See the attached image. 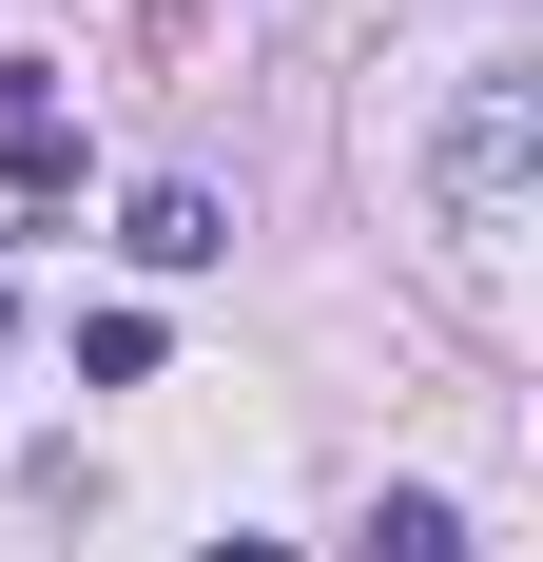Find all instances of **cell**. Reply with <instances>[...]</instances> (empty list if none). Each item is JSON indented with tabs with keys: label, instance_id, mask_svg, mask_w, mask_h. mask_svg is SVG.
Returning a JSON list of instances; mask_svg holds the SVG:
<instances>
[{
	"label": "cell",
	"instance_id": "1",
	"mask_svg": "<svg viewBox=\"0 0 543 562\" xmlns=\"http://www.w3.org/2000/svg\"><path fill=\"white\" fill-rule=\"evenodd\" d=\"M524 156H543V78H466L446 136H428V214L446 233H505L524 214Z\"/></svg>",
	"mask_w": 543,
	"mask_h": 562
},
{
	"label": "cell",
	"instance_id": "2",
	"mask_svg": "<svg viewBox=\"0 0 543 562\" xmlns=\"http://www.w3.org/2000/svg\"><path fill=\"white\" fill-rule=\"evenodd\" d=\"M117 252H136V272H214V252H233V214L195 194V175H156V194L117 214Z\"/></svg>",
	"mask_w": 543,
	"mask_h": 562
},
{
	"label": "cell",
	"instance_id": "3",
	"mask_svg": "<svg viewBox=\"0 0 543 562\" xmlns=\"http://www.w3.org/2000/svg\"><path fill=\"white\" fill-rule=\"evenodd\" d=\"M0 175H20V194H78V116H58L40 78H20V98H0Z\"/></svg>",
	"mask_w": 543,
	"mask_h": 562
},
{
	"label": "cell",
	"instance_id": "4",
	"mask_svg": "<svg viewBox=\"0 0 543 562\" xmlns=\"http://www.w3.org/2000/svg\"><path fill=\"white\" fill-rule=\"evenodd\" d=\"M350 562H466V505H428V485H388V505L350 524Z\"/></svg>",
	"mask_w": 543,
	"mask_h": 562
},
{
	"label": "cell",
	"instance_id": "5",
	"mask_svg": "<svg viewBox=\"0 0 543 562\" xmlns=\"http://www.w3.org/2000/svg\"><path fill=\"white\" fill-rule=\"evenodd\" d=\"M214 562H291V543H253V524H233V543H214Z\"/></svg>",
	"mask_w": 543,
	"mask_h": 562
},
{
	"label": "cell",
	"instance_id": "6",
	"mask_svg": "<svg viewBox=\"0 0 543 562\" xmlns=\"http://www.w3.org/2000/svg\"><path fill=\"white\" fill-rule=\"evenodd\" d=\"M0 330H20V311H0Z\"/></svg>",
	"mask_w": 543,
	"mask_h": 562
}]
</instances>
